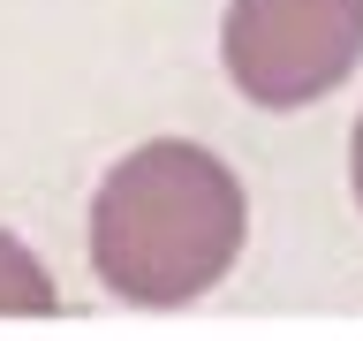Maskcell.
<instances>
[{"label": "cell", "instance_id": "cell-1", "mask_svg": "<svg viewBox=\"0 0 363 341\" xmlns=\"http://www.w3.org/2000/svg\"><path fill=\"white\" fill-rule=\"evenodd\" d=\"M250 235L235 167L189 136H152L113 159L91 197V266L136 311H182L227 281Z\"/></svg>", "mask_w": 363, "mask_h": 341}, {"label": "cell", "instance_id": "cell-2", "mask_svg": "<svg viewBox=\"0 0 363 341\" xmlns=\"http://www.w3.org/2000/svg\"><path fill=\"white\" fill-rule=\"evenodd\" d=\"M220 61L250 107H311L356 76L363 0H227Z\"/></svg>", "mask_w": 363, "mask_h": 341}, {"label": "cell", "instance_id": "cell-3", "mask_svg": "<svg viewBox=\"0 0 363 341\" xmlns=\"http://www.w3.org/2000/svg\"><path fill=\"white\" fill-rule=\"evenodd\" d=\"M61 311V288L45 281V266L0 227V318H53Z\"/></svg>", "mask_w": 363, "mask_h": 341}, {"label": "cell", "instance_id": "cell-4", "mask_svg": "<svg viewBox=\"0 0 363 341\" xmlns=\"http://www.w3.org/2000/svg\"><path fill=\"white\" fill-rule=\"evenodd\" d=\"M348 182H356V205H363V114H356V144H348Z\"/></svg>", "mask_w": 363, "mask_h": 341}]
</instances>
